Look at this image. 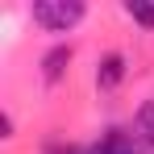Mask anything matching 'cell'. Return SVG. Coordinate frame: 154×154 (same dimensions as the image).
<instances>
[{"instance_id":"cell-1","label":"cell","mask_w":154,"mask_h":154,"mask_svg":"<svg viewBox=\"0 0 154 154\" xmlns=\"http://www.w3.org/2000/svg\"><path fill=\"white\" fill-rule=\"evenodd\" d=\"M79 21H83L79 0H42V4H33V25H42L46 33H67Z\"/></svg>"},{"instance_id":"cell-2","label":"cell","mask_w":154,"mask_h":154,"mask_svg":"<svg viewBox=\"0 0 154 154\" xmlns=\"http://www.w3.org/2000/svg\"><path fill=\"white\" fill-rule=\"evenodd\" d=\"M88 154H146V150L137 146V137L125 133V129H104L100 142H96V146H88Z\"/></svg>"},{"instance_id":"cell-3","label":"cell","mask_w":154,"mask_h":154,"mask_svg":"<svg viewBox=\"0 0 154 154\" xmlns=\"http://www.w3.org/2000/svg\"><path fill=\"white\" fill-rule=\"evenodd\" d=\"M133 137H137V146L146 154H154V100H146L137 108V117H133Z\"/></svg>"},{"instance_id":"cell-4","label":"cell","mask_w":154,"mask_h":154,"mask_svg":"<svg viewBox=\"0 0 154 154\" xmlns=\"http://www.w3.org/2000/svg\"><path fill=\"white\" fill-rule=\"evenodd\" d=\"M67 67H71V46H54V50L42 58V79H46V83H58V79L67 75Z\"/></svg>"},{"instance_id":"cell-5","label":"cell","mask_w":154,"mask_h":154,"mask_svg":"<svg viewBox=\"0 0 154 154\" xmlns=\"http://www.w3.org/2000/svg\"><path fill=\"white\" fill-rule=\"evenodd\" d=\"M125 79V58L121 54H104L100 63H96V83L100 88H117Z\"/></svg>"},{"instance_id":"cell-6","label":"cell","mask_w":154,"mask_h":154,"mask_svg":"<svg viewBox=\"0 0 154 154\" xmlns=\"http://www.w3.org/2000/svg\"><path fill=\"white\" fill-rule=\"evenodd\" d=\"M125 13L137 21V25H146V29H154V4H125Z\"/></svg>"}]
</instances>
